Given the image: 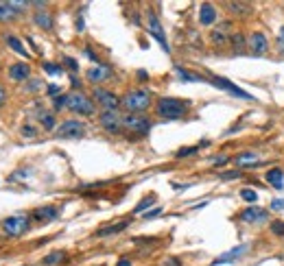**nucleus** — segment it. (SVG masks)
Segmentation results:
<instances>
[{"mask_svg":"<svg viewBox=\"0 0 284 266\" xmlns=\"http://www.w3.org/2000/svg\"><path fill=\"white\" fill-rule=\"evenodd\" d=\"M188 107H190L188 101L173 98V96H164L155 105V114L160 116V118H166V120H180V118L186 116Z\"/></svg>","mask_w":284,"mask_h":266,"instance_id":"f257e3e1","label":"nucleus"},{"mask_svg":"<svg viewBox=\"0 0 284 266\" xmlns=\"http://www.w3.org/2000/svg\"><path fill=\"white\" fill-rule=\"evenodd\" d=\"M123 107L131 111V114H136V111H144L151 107V92L149 90H131L127 92L123 98H121Z\"/></svg>","mask_w":284,"mask_h":266,"instance_id":"f03ea898","label":"nucleus"},{"mask_svg":"<svg viewBox=\"0 0 284 266\" xmlns=\"http://www.w3.org/2000/svg\"><path fill=\"white\" fill-rule=\"evenodd\" d=\"M66 107L70 111H75V114H81V116L94 114V103H92V98H88L83 92H72V94H68V105H66Z\"/></svg>","mask_w":284,"mask_h":266,"instance_id":"7ed1b4c3","label":"nucleus"},{"mask_svg":"<svg viewBox=\"0 0 284 266\" xmlns=\"http://www.w3.org/2000/svg\"><path fill=\"white\" fill-rule=\"evenodd\" d=\"M3 229L7 231V236H11V238L22 236L24 231L29 229V216H26V214H13L9 218H5V221H3Z\"/></svg>","mask_w":284,"mask_h":266,"instance_id":"20e7f679","label":"nucleus"},{"mask_svg":"<svg viewBox=\"0 0 284 266\" xmlns=\"http://www.w3.org/2000/svg\"><path fill=\"white\" fill-rule=\"evenodd\" d=\"M98 122L107 133H121L123 131V116L118 114V109H103L98 116Z\"/></svg>","mask_w":284,"mask_h":266,"instance_id":"39448f33","label":"nucleus"},{"mask_svg":"<svg viewBox=\"0 0 284 266\" xmlns=\"http://www.w3.org/2000/svg\"><path fill=\"white\" fill-rule=\"evenodd\" d=\"M123 129H127L131 133H140V136H144V133H149L151 129V120L147 116H138V114H127L123 116Z\"/></svg>","mask_w":284,"mask_h":266,"instance_id":"423d86ee","label":"nucleus"},{"mask_svg":"<svg viewBox=\"0 0 284 266\" xmlns=\"http://www.w3.org/2000/svg\"><path fill=\"white\" fill-rule=\"evenodd\" d=\"M147 31L157 39V42H160V46L164 48V52H171V46H168V42H166V35H164V29H162L160 20H157V16H155L153 11L147 13Z\"/></svg>","mask_w":284,"mask_h":266,"instance_id":"0eeeda50","label":"nucleus"},{"mask_svg":"<svg viewBox=\"0 0 284 266\" xmlns=\"http://www.w3.org/2000/svg\"><path fill=\"white\" fill-rule=\"evenodd\" d=\"M92 98L101 105L103 109H118V105H121V98H118L114 92L109 90H103V88H94L92 92Z\"/></svg>","mask_w":284,"mask_h":266,"instance_id":"6e6552de","label":"nucleus"},{"mask_svg":"<svg viewBox=\"0 0 284 266\" xmlns=\"http://www.w3.org/2000/svg\"><path fill=\"white\" fill-rule=\"evenodd\" d=\"M210 83H212V85H216V88H223L225 92H230V94H234V96L243 98V101H254V96L249 94V92L241 90L239 85H234L232 81H228V79H223V77H212V81H210Z\"/></svg>","mask_w":284,"mask_h":266,"instance_id":"1a4fd4ad","label":"nucleus"},{"mask_svg":"<svg viewBox=\"0 0 284 266\" xmlns=\"http://www.w3.org/2000/svg\"><path fill=\"white\" fill-rule=\"evenodd\" d=\"M83 133H85V124L79 120H66L57 127L59 138H81Z\"/></svg>","mask_w":284,"mask_h":266,"instance_id":"9d476101","label":"nucleus"},{"mask_svg":"<svg viewBox=\"0 0 284 266\" xmlns=\"http://www.w3.org/2000/svg\"><path fill=\"white\" fill-rule=\"evenodd\" d=\"M210 39L214 46H225L232 39V22L216 24V29H212V33H210Z\"/></svg>","mask_w":284,"mask_h":266,"instance_id":"9b49d317","label":"nucleus"},{"mask_svg":"<svg viewBox=\"0 0 284 266\" xmlns=\"http://www.w3.org/2000/svg\"><path fill=\"white\" fill-rule=\"evenodd\" d=\"M247 46H249V50H252L254 55H265V52L269 50V39H267L265 33L254 31L252 35L247 37Z\"/></svg>","mask_w":284,"mask_h":266,"instance_id":"f8f14e48","label":"nucleus"},{"mask_svg":"<svg viewBox=\"0 0 284 266\" xmlns=\"http://www.w3.org/2000/svg\"><path fill=\"white\" fill-rule=\"evenodd\" d=\"M247 244H239V247H234V249H230V251H225V253H221L216 260L212 262V266H219V264H230V262H236L239 257H243L247 253Z\"/></svg>","mask_w":284,"mask_h":266,"instance_id":"ddd939ff","label":"nucleus"},{"mask_svg":"<svg viewBox=\"0 0 284 266\" xmlns=\"http://www.w3.org/2000/svg\"><path fill=\"white\" fill-rule=\"evenodd\" d=\"M267 218H269V212L258 208V205H252V208H247L241 214V221L243 223H265Z\"/></svg>","mask_w":284,"mask_h":266,"instance_id":"4468645a","label":"nucleus"},{"mask_svg":"<svg viewBox=\"0 0 284 266\" xmlns=\"http://www.w3.org/2000/svg\"><path fill=\"white\" fill-rule=\"evenodd\" d=\"M88 81H92V83H103V81H107V79L111 77V68L109 65H94V68H90L88 70Z\"/></svg>","mask_w":284,"mask_h":266,"instance_id":"2eb2a0df","label":"nucleus"},{"mask_svg":"<svg viewBox=\"0 0 284 266\" xmlns=\"http://www.w3.org/2000/svg\"><path fill=\"white\" fill-rule=\"evenodd\" d=\"M35 221L39 223H50V221H57V216H59V210L57 208H52V205H46V208H37V210H33V214H31Z\"/></svg>","mask_w":284,"mask_h":266,"instance_id":"dca6fc26","label":"nucleus"},{"mask_svg":"<svg viewBox=\"0 0 284 266\" xmlns=\"http://www.w3.org/2000/svg\"><path fill=\"white\" fill-rule=\"evenodd\" d=\"M31 75V65L29 63H13L9 68V79L11 81H26Z\"/></svg>","mask_w":284,"mask_h":266,"instance_id":"f3484780","label":"nucleus"},{"mask_svg":"<svg viewBox=\"0 0 284 266\" xmlns=\"http://www.w3.org/2000/svg\"><path fill=\"white\" fill-rule=\"evenodd\" d=\"M214 20H216V11H214V7L210 5V3H203L199 7V22L203 26H210V24H214Z\"/></svg>","mask_w":284,"mask_h":266,"instance_id":"a211bd4d","label":"nucleus"},{"mask_svg":"<svg viewBox=\"0 0 284 266\" xmlns=\"http://www.w3.org/2000/svg\"><path fill=\"white\" fill-rule=\"evenodd\" d=\"M175 75L180 77L184 83H199V81H206V77L197 75V72H190V70L182 68V65H177V63H175Z\"/></svg>","mask_w":284,"mask_h":266,"instance_id":"6ab92c4d","label":"nucleus"},{"mask_svg":"<svg viewBox=\"0 0 284 266\" xmlns=\"http://www.w3.org/2000/svg\"><path fill=\"white\" fill-rule=\"evenodd\" d=\"M267 183L269 185H273V188H278V190H282L284 188V172H282V168H271L267 172Z\"/></svg>","mask_w":284,"mask_h":266,"instance_id":"aec40b11","label":"nucleus"},{"mask_svg":"<svg viewBox=\"0 0 284 266\" xmlns=\"http://www.w3.org/2000/svg\"><path fill=\"white\" fill-rule=\"evenodd\" d=\"M129 223H131V221H123V223H118V225H109V227H103V229H98V231H96V238H105V236H114V234H121L123 229H127V227H129Z\"/></svg>","mask_w":284,"mask_h":266,"instance_id":"412c9836","label":"nucleus"},{"mask_svg":"<svg viewBox=\"0 0 284 266\" xmlns=\"http://www.w3.org/2000/svg\"><path fill=\"white\" fill-rule=\"evenodd\" d=\"M33 20H35V24L39 26V29H44V31H50L52 24H55V22H52V16L48 11H35V18H33Z\"/></svg>","mask_w":284,"mask_h":266,"instance_id":"4be33fe9","label":"nucleus"},{"mask_svg":"<svg viewBox=\"0 0 284 266\" xmlns=\"http://www.w3.org/2000/svg\"><path fill=\"white\" fill-rule=\"evenodd\" d=\"M225 7L230 9V13H232V16L245 18V16H249V13H252V5H245V3H228Z\"/></svg>","mask_w":284,"mask_h":266,"instance_id":"5701e85b","label":"nucleus"},{"mask_svg":"<svg viewBox=\"0 0 284 266\" xmlns=\"http://www.w3.org/2000/svg\"><path fill=\"white\" fill-rule=\"evenodd\" d=\"M18 11L13 9L11 3H0V22H11V20H16Z\"/></svg>","mask_w":284,"mask_h":266,"instance_id":"b1692460","label":"nucleus"},{"mask_svg":"<svg viewBox=\"0 0 284 266\" xmlns=\"http://www.w3.org/2000/svg\"><path fill=\"white\" fill-rule=\"evenodd\" d=\"M234 162H236V166H239V168H245V166L258 164L260 159H258V155H256V153H241V155L236 157Z\"/></svg>","mask_w":284,"mask_h":266,"instance_id":"393cba45","label":"nucleus"},{"mask_svg":"<svg viewBox=\"0 0 284 266\" xmlns=\"http://www.w3.org/2000/svg\"><path fill=\"white\" fill-rule=\"evenodd\" d=\"M5 39H7V44H9L11 48L18 52V55H24V57H29V52H26V48L22 46V42H20V39H18L16 35H7Z\"/></svg>","mask_w":284,"mask_h":266,"instance_id":"a878e982","label":"nucleus"},{"mask_svg":"<svg viewBox=\"0 0 284 266\" xmlns=\"http://www.w3.org/2000/svg\"><path fill=\"white\" fill-rule=\"evenodd\" d=\"M230 44L234 46V50L243 52V50H245V46H247V37L243 35V33H232V39H230Z\"/></svg>","mask_w":284,"mask_h":266,"instance_id":"bb28decb","label":"nucleus"},{"mask_svg":"<svg viewBox=\"0 0 284 266\" xmlns=\"http://www.w3.org/2000/svg\"><path fill=\"white\" fill-rule=\"evenodd\" d=\"M37 120L42 122V127L48 129V131L55 127V116H52L50 111H39V114H37Z\"/></svg>","mask_w":284,"mask_h":266,"instance_id":"cd10ccee","label":"nucleus"},{"mask_svg":"<svg viewBox=\"0 0 284 266\" xmlns=\"http://www.w3.org/2000/svg\"><path fill=\"white\" fill-rule=\"evenodd\" d=\"M66 260V253L64 251H52V253H48L44 257V264L46 266H55V264H62Z\"/></svg>","mask_w":284,"mask_h":266,"instance_id":"c85d7f7f","label":"nucleus"},{"mask_svg":"<svg viewBox=\"0 0 284 266\" xmlns=\"http://www.w3.org/2000/svg\"><path fill=\"white\" fill-rule=\"evenodd\" d=\"M153 201H155V196H153V194H151V196H144V198H142V201H140V203H138V205H136V208H134V214H140V212H144V210H149V208H151V205H153Z\"/></svg>","mask_w":284,"mask_h":266,"instance_id":"c756f323","label":"nucleus"},{"mask_svg":"<svg viewBox=\"0 0 284 266\" xmlns=\"http://www.w3.org/2000/svg\"><path fill=\"white\" fill-rule=\"evenodd\" d=\"M66 105H68V94H59V96L52 98V107H55L57 111H59V109H64Z\"/></svg>","mask_w":284,"mask_h":266,"instance_id":"7c9ffc66","label":"nucleus"},{"mask_svg":"<svg viewBox=\"0 0 284 266\" xmlns=\"http://www.w3.org/2000/svg\"><path fill=\"white\" fill-rule=\"evenodd\" d=\"M42 68H44V72H48V75H62V72H64V68H62V65L50 63V61H46V63L42 65Z\"/></svg>","mask_w":284,"mask_h":266,"instance_id":"2f4dec72","label":"nucleus"},{"mask_svg":"<svg viewBox=\"0 0 284 266\" xmlns=\"http://www.w3.org/2000/svg\"><path fill=\"white\" fill-rule=\"evenodd\" d=\"M241 198L247 203H258V194L254 190H241Z\"/></svg>","mask_w":284,"mask_h":266,"instance_id":"473e14b6","label":"nucleus"},{"mask_svg":"<svg viewBox=\"0 0 284 266\" xmlns=\"http://www.w3.org/2000/svg\"><path fill=\"white\" fill-rule=\"evenodd\" d=\"M197 151H199V146H184V149L175 153V157H188V155H195Z\"/></svg>","mask_w":284,"mask_h":266,"instance_id":"72a5a7b5","label":"nucleus"},{"mask_svg":"<svg viewBox=\"0 0 284 266\" xmlns=\"http://www.w3.org/2000/svg\"><path fill=\"white\" fill-rule=\"evenodd\" d=\"M275 50H278L280 55H284V26H280L278 37H275Z\"/></svg>","mask_w":284,"mask_h":266,"instance_id":"f704fd0d","label":"nucleus"},{"mask_svg":"<svg viewBox=\"0 0 284 266\" xmlns=\"http://www.w3.org/2000/svg\"><path fill=\"white\" fill-rule=\"evenodd\" d=\"M271 234L284 238V223H282V221H273V223H271Z\"/></svg>","mask_w":284,"mask_h":266,"instance_id":"c9c22d12","label":"nucleus"},{"mask_svg":"<svg viewBox=\"0 0 284 266\" xmlns=\"http://www.w3.org/2000/svg\"><path fill=\"white\" fill-rule=\"evenodd\" d=\"M64 63H66V68H68V70H72V72H77V70H79L77 59H72V57H64Z\"/></svg>","mask_w":284,"mask_h":266,"instance_id":"e433bc0d","label":"nucleus"},{"mask_svg":"<svg viewBox=\"0 0 284 266\" xmlns=\"http://www.w3.org/2000/svg\"><path fill=\"white\" fill-rule=\"evenodd\" d=\"M22 136L24 138H35L37 131H35V127H31V124H24V127H22Z\"/></svg>","mask_w":284,"mask_h":266,"instance_id":"4c0bfd02","label":"nucleus"},{"mask_svg":"<svg viewBox=\"0 0 284 266\" xmlns=\"http://www.w3.org/2000/svg\"><path fill=\"white\" fill-rule=\"evenodd\" d=\"M243 175V170H232V172H223L221 179H236V177H241Z\"/></svg>","mask_w":284,"mask_h":266,"instance_id":"58836bf2","label":"nucleus"},{"mask_svg":"<svg viewBox=\"0 0 284 266\" xmlns=\"http://www.w3.org/2000/svg\"><path fill=\"white\" fill-rule=\"evenodd\" d=\"M160 208H155V210H151V212H147V214H144V221H151V218H155V216H160Z\"/></svg>","mask_w":284,"mask_h":266,"instance_id":"ea45409f","label":"nucleus"},{"mask_svg":"<svg viewBox=\"0 0 284 266\" xmlns=\"http://www.w3.org/2000/svg\"><path fill=\"white\" fill-rule=\"evenodd\" d=\"M230 162V157H225V155H221V157H216L214 159V166H225Z\"/></svg>","mask_w":284,"mask_h":266,"instance_id":"a19ab883","label":"nucleus"},{"mask_svg":"<svg viewBox=\"0 0 284 266\" xmlns=\"http://www.w3.org/2000/svg\"><path fill=\"white\" fill-rule=\"evenodd\" d=\"M164 266H182V262L177 260V257H168V260L164 262Z\"/></svg>","mask_w":284,"mask_h":266,"instance_id":"79ce46f5","label":"nucleus"},{"mask_svg":"<svg viewBox=\"0 0 284 266\" xmlns=\"http://www.w3.org/2000/svg\"><path fill=\"white\" fill-rule=\"evenodd\" d=\"M5 101H7V90L3 88V85H0V107L5 105Z\"/></svg>","mask_w":284,"mask_h":266,"instance_id":"37998d69","label":"nucleus"},{"mask_svg":"<svg viewBox=\"0 0 284 266\" xmlns=\"http://www.w3.org/2000/svg\"><path fill=\"white\" fill-rule=\"evenodd\" d=\"M271 208H273V210H284V201H282V198H278V201L271 203Z\"/></svg>","mask_w":284,"mask_h":266,"instance_id":"c03bdc74","label":"nucleus"},{"mask_svg":"<svg viewBox=\"0 0 284 266\" xmlns=\"http://www.w3.org/2000/svg\"><path fill=\"white\" fill-rule=\"evenodd\" d=\"M116 266H131V260H127V257H123V260H118Z\"/></svg>","mask_w":284,"mask_h":266,"instance_id":"a18cd8bd","label":"nucleus"},{"mask_svg":"<svg viewBox=\"0 0 284 266\" xmlns=\"http://www.w3.org/2000/svg\"><path fill=\"white\" fill-rule=\"evenodd\" d=\"M57 92H59L57 85H48V94H57Z\"/></svg>","mask_w":284,"mask_h":266,"instance_id":"49530a36","label":"nucleus"}]
</instances>
